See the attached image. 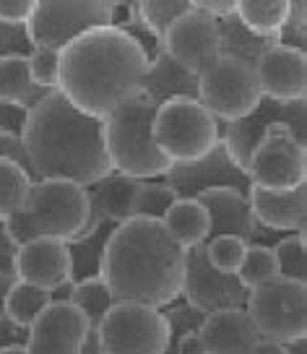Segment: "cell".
<instances>
[{"instance_id":"cell-1","label":"cell","mask_w":307,"mask_h":354,"mask_svg":"<svg viewBox=\"0 0 307 354\" xmlns=\"http://www.w3.org/2000/svg\"><path fill=\"white\" fill-rule=\"evenodd\" d=\"M149 57L120 26H99L60 50L57 91L78 112L104 120L141 97Z\"/></svg>"},{"instance_id":"cell-2","label":"cell","mask_w":307,"mask_h":354,"mask_svg":"<svg viewBox=\"0 0 307 354\" xmlns=\"http://www.w3.org/2000/svg\"><path fill=\"white\" fill-rule=\"evenodd\" d=\"M19 138L32 180H71L91 188L112 172L104 120L78 112L60 91L34 104Z\"/></svg>"},{"instance_id":"cell-3","label":"cell","mask_w":307,"mask_h":354,"mask_svg":"<svg viewBox=\"0 0 307 354\" xmlns=\"http://www.w3.org/2000/svg\"><path fill=\"white\" fill-rule=\"evenodd\" d=\"M185 253L159 219L133 216L107 237L99 277L115 302H141L162 310L183 295Z\"/></svg>"},{"instance_id":"cell-4","label":"cell","mask_w":307,"mask_h":354,"mask_svg":"<svg viewBox=\"0 0 307 354\" xmlns=\"http://www.w3.org/2000/svg\"><path fill=\"white\" fill-rule=\"evenodd\" d=\"M97 232L91 227V203L84 185L71 180H34L21 211L3 221V234L16 248L37 237L76 243Z\"/></svg>"},{"instance_id":"cell-5","label":"cell","mask_w":307,"mask_h":354,"mask_svg":"<svg viewBox=\"0 0 307 354\" xmlns=\"http://www.w3.org/2000/svg\"><path fill=\"white\" fill-rule=\"evenodd\" d=\"M154 112L156 104L141 94L104 118V151L112 172L133 180H154L169 172L172 162L162 156L151 138Z\"/></svg>"},{"instance_id":"cell-6","label":"cell","mask_w":307,"mask_h":354,"mask_svg":"<svg viewBox=\"0 0 307 354\" xmlns=\"http://www.w3.org/2000/svg\"><path fill=\"white\" fill-rule=\"evenodd\" d=\"M151 138L172 165H185L206 156L221 141V122L198 100L177 97L154 112Z\"/></svg>"},{"instance_id":"cell-7","label":"cell","mask_w":307,"mask_h":354,"mask_svg":"<svg viewBox=\"0 0 307 354\" xmlns=\"http://www.w3.org/2000/svg\"><path fill=\"white\" fill-rule=\"evenodd\" d=\"M245 310L255 323L261 339L292 344L307 339V284L295 279L274 277L252 287Z\"/></svg>"},{"instance_id":"cell-8","label":"cell","mask_w":307,"mask_h":354,"mask_svg":"<svg viewBox=\"0 0 307 354\" xmlns=\"http://www.w3.org/2000/svg\"><path fill=\"white\" fill-rule=\"evenodd\" d=\"M97 331L104 354H169V323L151 305L115 302Z\"/></svg>"},{"instance_id":"cell-9","label":"cell","mask_w":307,"mask_h":354,"mask_svg":"<svg viewBox=\"0 0 307 354\" xmlns=\"http://www.w3.org/2000/svg\"><path fill=\"white\" fill-rule=\"evenodd\" d=\"M263 100L255 68L234 60L219 57L206 71L198 73V102L224 125L242 120Z\"/></svg>"},{"instance_id":"cell-10","label":"cell","mask_w":307,"mask_h":354,"mask_svg":"<svg viewBox=\"0 0 307 354\" xmlns=\"http://www.w3.org/2000/svg\"><path fill=\"white\" fill-rule=\"evenodd\" d=\"M245 177L252 188L271 193L302 188L307 185V146L299 144L286 125L276 122L252 149Z\"/></svg>"},{"instance_id":"cell-11","label":"cell","mask_w":307,"mask_h":354,"mask_svg":"<svg viewBox=\"0 0 307 354\" xmlns=\"http://www.w3.org/2000/svg\"><path fill=\"white\" fill-rule=\"evenodd\" d=\"M118 3H34V13L26 24V34L32 47H50L63 50L66 44L78 39L81 34L112 26L115 24Z\"/></svg>"},{"instance_id":"cell-12","label":"cell","mask_w":307,"mask_h":354,"mask_svg":"<svg viewBox=\"0 0 307 354\" xmlns=\"http://www.w3.org/2000/svg\"><path fill=\"white\" fill-rule=\"evenodd\" d=\"M281 122L289 131L295 133V138L299 144L307 146V100L297 102H271L261 100V104L245 115L242 120L224 122L221 125V144L227 149V156L232 159V165L245 172L248 159H250L252 149L261 144L268 128Z\"/></svg>"},{"instance_id":"cell-13","label":"cell","mask_w":307,"mask_h":354,"mask_svg":"<svg viewBox=\"0 0 307 354\" xmlns=\"http://www.w3.org/2000/svg\"><path fill=\"white\" fill-rule=\"evenodd\" d=\"M187 305L201 310L203 315L227 308H245L248 289L240 284L234 274H221L206 258V248L198 245L185 253V277L183 295Z\"/></svg>"},{"instance_id":"cell-14","label":"cell","mask_w":307,"mask_h":354,"mask_svg":"<svg viewBox=\"0 0 307 354\" xmlns=\"http://www.w3.org/2000/svg\"><path fill=\"white\" fill-rule=\"evenodd\" d=\"M86 315L68 299H53L26 328V354H78L89 333Z\"/></svg>"},{"instance_id":"cell-15","label":"cell","mask_w":307,"mask_h":354,"mask_svg":"<svg viewBox=\"0 0 307 354\" xmlns=\"http://www.w3.org/2000/svg\"><path fill=\"white\" fill-rule=\"evenodd\" d=\"M162 183L169 185L175 198H198L203 190L209 188H232L245 193V196L250 190L245 172L232 165L221 141L211 149L209 154L196 159V162L172 165Z\"/></svg>"},{"instance_id":"cell-16","label":"cell","mask_w":307,"mask_h":354,"mask_svg":"<svg viewBox=\"0 0 307 354\" xmlns=\"http://www.w3.org/2000/svg\"><path fill=\"white\" fill-rule=\"evenodd\" d=\"M162 50L190 73H201L219 60V29L216 19L190 8L167 29Z\"/></svg>"},{"instance_id":"cell-17","label":"cell","mask_w":307,"mask_h":354,"mask_svg":"<svg viewBox=\"0 0 307 354\" xmlns=\"http://www.w3.org/2000/svg\"><path fill=\"white\" fill-rule=\"evenodd\" d=\"M13 277L19 281L47 289L50 295L73 284L68 243L53 237H37L16 248L13 255Z\"/></svg>"},{"instance_id":"cell-18","label":"cell","mask_w":307,"mask_h":354,"mask_svg":"<svg viewBox=\"0 0 307 354\" xmlns=\"http://www.w3.org/2000/svg\"><path fill=\"white\" fill-rule=\"evenodd\" d=\"M255 76L263 100L297 102L307 97V55L305 50L276 44L255 63Z\"/></svg>"},{"instance_id":"cell-19","label":"cell","mask_w":307,"mask_h":354,"mask_svg":"<svg viewBox=\"0 0 307 354\" xmlns=\"http://www.w3.org/2000/svg\"><path fill=\"white\" fill-rule=\"evenodd\" d=\"M198 201L203 203V209L209 211L211 216L209 237L234 234V237L245 240L248 245H261V237L266 232L263 227L255 221V216H252L245 193L232 188H209L198 196Z\"/></svg>"},{"instance_id":"cell-20","label":"cell","mask_w":307,"mask_h":354,"mask_svg":"<svg viewBox=\"0 0 307 354\" xmlns=\"http://www.w3.org/2000/svg\"><path fill=\"white\" fill-rule=\"evenodd\" d=\"M198 336L206 354H250L252 346L261 342V333L245 308L209 313L198 328Z\"/></svg>"},{"instance_id":"cell-21","label":"cell","mask_w":307,"mask_h":354,"mask_svg":"<svg viewBox=\"0 0 307 354\" xmlns=\"http://www.w3.org/2000/svg\"><path fill=\"white\" fill-rule=\"evenodd\" d=\"M248 203L255 221L263 230L274 232H307V185L289 193H271V190H248Z\"/></svg>"},{"instance_id":"cell-22","label":"cell","mask_w":307,"mask_h":354,"mask_svg":"<svg viewBox=\"0 0 307 354\" xmlns=\"http://www.w3.org/2000/svg\"><path fill=\"white\" fill-rule=\"evenodd\" d=\"M141 94L146 100H151L156 107L169 100H177V97L198 100V76L185 71L183 66H177L175 60L162 50L149 60V71L143 78Z\"/></svg>"},{"instance_id":"cell-23","label":"cell","mask_w":307,"mask_h":354,"mask_svg":"<svg viewBox=\"0 0 307 354\" xmlns=\"http://www.w3.org/2000/svg\"><path fill=\"white\" fill-rule=\"evenodd\" d=\"M138 188H141V180L110 172L104 180H99L97 185L86 188L91 211L99 214L102 221H110L112 227H118V224L131 219L133 196Z\"/></svg>"},{"instance_id":"cell-24","label":"cell","mask_w":307,"mask_h":354,"mask_svg":"<svg viewBox=\"0 0 307 354\" xmlns=\"http://www.w3.org/2000/svg\"><path fill=\"white\" fill-rule=\"evenodd\" d=\"M162 224L183 250L206 245L211 234V216L198 198H177L162 216Z\"/></svg>"},{"instance_id":"cell-25","label":"cell","mask_w":307,"mask_h":354,"mask_svg":"<svg viewBox=\"0 0 307 354\" xmlns=\"http://www.w3.org/2000/svg\"><path fill=\"white\" fill-rule=\"evenodd\" d=\"M216 29H219V57H234L252 68L263 53L279 44L276 37H258V34L248 32L234 13L216 19Z\"/></svg>"},{"instance_id":"cell-26","label":"cell","mask_w":307,"mask_h":354,"mask_svg":"<svg viewBox=\"0 0 307 354\" xmlns=\"http://www.w3.org/2000/svg\"><path fill=\"white\" fill-rule=\"evenodd\" d=\"M234 16L248 32L279 39L289 16V0H240L234 3Z\"/></svg>"},{"instance_id":"cell-27","label":"cell","mask_w":307,"mask_h":354,"mask_svg":"<svg viewBox=\"0 0 307 354\" xmlns=\"http://www.w3.org/2000/svg\"><path fill=\"white\" fill-rule=\"evenodd\" d=\"M47 94H50L47 88L32 84L26 57H0V100L19 102L26 110H32Z\"/></svg>"},{"instance_id":"cell-28","label":"cell","mask_w":307,"mask_h":354,"mask_svg":"<svg viewBox=\"0 0 307 354\" xmlns=\"http://www.w3.org/2000/svg\"><path fill=\"white\" fill-rule=\"evenodd\" d=\"M32 183L34 180L26 167L0 156V224L26 206Z\"/></svg>"},{"instance_id":"cell-29","label":"cell","mask_w":307,"mask_h":354,"mask_svg":"<svg viewBox=\"0 0 307 354\" xmlns=\"http://www.w3.org/2000/svg\"><path fill=\"white\" fill-rule=\"evenodd\" d=\"M50 302H53V295L47 289H39L16 279V284L8 292V299H6V321H11L13 326L26 331Z\"/></svg>"},{"instance_id":"cell-30","label":"cell","mask_w":307,"mask_h":354,"mask_svg":"<svg viewBox=\"0 0 307 354\" xmlns=\"http://www.w3.org/2000/svg\"><path fill=\"white\" fill-rule=\"evenodd\" d=\"M68 302H73L84 315H86L89 326H99L102 318L107 315V310L115 305L110 295V287L102 281V277L81 279L68 287Z\"/></svg>"},{"instance_id":"cell-31","label":"cell","mask_w":307,"mask_h":354,"mask_svg":"<svg viewBox=\"0 0 307 354\" xmlns=\"http://www.w3.org/2000/svg\"><path fill=\"white\" fill-rule=\"evenodd\" d=\"M115 227L107 230V224H102L97 232L81 237L76 243H68V253H71V274H73V281H81V279H91L99 277V266H102V253H104V245H107V237Z\"/></svg>"},{"instance_id":"cell-32","label":"cell","mask_w":307,"mask_h":354,"mask_svg":"<svg viewBox=\"0 0 307 354\" xmlns=\"http://www.w3.org/2000/svg\"><path fill=\"white\" fill-rule=\"evenodd\" d=\"M185 11H190V3L185 0H159V3H136L138 21L154 39H165L167 29L175 24Z\"/></svg>"},{"instance_id":"cell-33","label":"cell","mask_w":307,"mask_h":354,"mask_svg":"<svg viewBox=\"0 0 307 354\" xmlns=\"http://www.w3.org/2000/svg\"><path fill=\"white\" fill-rule=\"evenodd\" d=\"M279 277L305 281L307 284V232H295L281 237L274 245Z\"/></svg>"},{"instance_id":"cell-34","label":"cell","mask_w":307,"mask_h":354,"mask_svg":"<svg viewBox=\"0 0 307 354\" xmlns=\"http://www.w3.org/2000/svg\"><path fill=\"white\" fill-rule=\"evenodd\" d=\"M234 277L240 279V284L248 289V292H250L252 287L268 281V279L279 277L274 248H268V245H248V253L242 258V263Z\"/></svg>"},{"instance_id":"cell-35","label":"cell","mask_w":307,"mask_h":354,"mask_svg":"<svg viewBox=\"0 0 307 354\" xmlns=\"http://www.w3.org/2000/svg\"><path fill=\"white\" fill-rule=\"evenodd\" d=\"M175 193L169 190L165 183H154V180H141V188L136 190L131 206V219L141 216V219H159L167 214V209L175 203Z\"/></svg>"},{"instance_id":"cell-36","label":"cell","mask_w":307,"mask_h":354,"mask_svg":"<svg viewBox=\"0 0 307 354\" xmlns=\"http://www.w3.org/2000/svg\"><path fill=\"white\" fill-rule=\"evenodd\" d=\"M206 258L209 263L221 271V274H237L242 258L248 253V243L234 237V234H216V237H209L206 240Z\"/></svg>"},{"instance_id":"cell-37","label":"cell","mask_w":307,"mask_h":354,"mask_svg":"<svg viewBox=\"0 0 307 354\" xmlns=\"http://www.w3.org/2000/svg\"><path fill=\"white\" fill-rule=\"evenodd\" d=\"M29 66V78L34 86L57 91V76H60V50L50 47H34L32 55L26 57Z\"/></svg>"},{"instance_id":"cell-38","label":"cell","mask_w":307,"mask_h":354,"mask_svg":"<svg viewBox=\"0 0 307 354\" xmlns=\"http://www.w3.org/2000/svg\"><path fill=\"white\" fill-rule=\"evenodd\" d=\"M162 313H165L167 323H169V354H172V349H175V344L185 336V333H193L201 328V323H203V313L201 310H196L193 305H187V302H172V305H167V308H162Z\"/></svg>"},{"instance_id":"cell-39","label":"cell","mask_w":307,"mask_h":354,"mask_svg":"<svg viewBox=\"0 0 307 354\" xmlns=\"http://www.w3.org/2000/svg\"><path fill=\"white\" fill-rule=\"evenodd\" d=\"M32 39L26 26L0 24V57H29L32 55Z\"/></svg>"},{"instance_id":"cell-40","label":"cell","mask_w":307,"mask_h":354,"mask_svg":"<svg viewBox=\"0 0 307 354\" xmlns=\"http://www.w3.org/2000/svg\"><path fill=\"white\" fill-rule=\"evenodd\" d=\"M37 0H0V24L26 26L34 13Z\"/></svg>"},{"instance_id":"cell-41","label":"cell","mask_w":307,"mask_h":354,"mask_svg":"<svg viewBox=\"0 0 307 354\" xmlns=\"http://www.w3.org/2000/svg\"><path fill=\"white\" fill-rule=\"evenodd\" d=\"M26 115H29V110H26L24 104L0 100V131L21 136L24 125H26Z\"/></svg>"},{"instance_id":"cell-42","label":"cell","mask_w":307,"mask_h":354,"mask_svg":"<svg viewBox=\"0 0 307 354\" xmlns=\"http://www.w3.org/2000/svg\"><path fill=\"white\" fill-rule=\"evenodd\" d=\"M0 156H3V159H13V162H19L21 167L29 169V165H26V154H24L21 138H19V136H13V133L0 131Z\"/></svg>"},{"instance_id":"cell-43","label":"cell","mask_w":307,"mask_h":354,"mask_svg":"<svg viewBox=\"0 0 307 354\" xmlns=\"http://www.w3.org/2000/svg\"><path fill=\"white\" fill-rule=\"evenodd\" d=\"M190 8L206 13L211 19H224V16L234 13V3L232 0H193Z\"/></svg>"},{"instance_id":"cell-44","label":"cell","mask_w":307,"mask_h":354,"mask_svg":"<svg viewBox=\"0 0 307 354\" xmlns=\"http://www.w3.org/2000/svg\"><path fill=\"white\" fill-rule=\"evenodd\" d=\"M172 354H206V349H203V342H201L198 331L185 333V336H183V339L175 344Z\"/></svg>"},{"instance_id":"cell-45","label":"cell","mask_w":307,"mask_h":354,"mask_svg":"<svg viewBox=\"0 0 307 354\" xmlns=\"http://www.w3.org/2000/svg\"><path fill=\"white\" fill-rule=\"evenodd\" d=\"M13 284H16L13 271H3L0 268V323L6 321V299H8V292L13 289Z\"/></svg>"},{"instance_id":"cell-46","label":"cell","mask_w":307,"mask_h":354,"mask_svg":"<svg viewBox=\"0 0 307 354\" xmlns=\"http://www.w3.org/2000/svg\"><path fill=\"white\" fill-rule=\"evenodd\" d=\"M78 354H104L102 349V342H99V331L97 326H91L86 333V339H84V346H81V352Z\"/></svg>"},{"instance_id":"cell-47","label":"cell","mask_w":307,"mask_h":354,"mask_svg":"<svg viewBox=\"0 0 307 354\" xmlns=\"http://www.w3.org/2000/svg\"><path fill=\"white\" fill-rule=\"evenodd\" d=\"M250 354H286V344L271 342V339H261L250 349Z\"/></svg>"},{"instance_id":"cell-48","label":"cell","mask_w":307,"mask_h":354,"mask_svg":"<svg viewBox=\"0 0 307 354\" xmlns=\"http://www.w3.org/2000/svg\"><path fill=\"white\" fill-rule=\"evenodd\" d=\"M286 354H307V339H297V342L286 344Z\"/></svg>"},{"instance_id":"cell-49","label":"cell","mask_w":307,"mask_h":354,"mask_svg":"<svg viewBox=\"0 0 307 354\" xmlns=\"http://www.w3.org/2000/svg\"><path fill=\"white\" fill-rule=\"evenodd\" d=\"M0 354H26V352H24V344H8V346H0Z\"/></svg>"},{"instance_id":"cell-50","label":"cell","mask_w":307,"mask_h":354,"mask_svg":"<svg viewBox=\"0 0 307 354\" xmlns=\"http://www.w3.org/2000/svg\"><path fill=\"white\" fill-rule=\"evenodd\" d=\"M0 232H3V224H0Z\"/></svg>"}]
</instances>
